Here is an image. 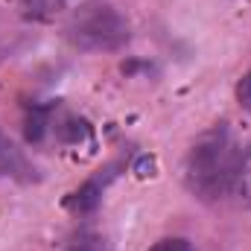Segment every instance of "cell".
<instances>
[{"mask_svg": "<svg viewBox=\"0 0 251 251\" xmlns=\"http://www.w3.org/2000/svg\"><path fill=\"white\" fill-rule=\"evenodd\" d=\"M234 193H237L243 201H251V146L243 152V161H240V173H237Z\"/></svg>", "mask_w": 251, "mask_h": 251, "instance_id": "obj_5", "label": "cell"}, {"mask_svg": "<svg viewBox=\"0 0 251 251\" xmlns=\"http://www.w3.org/2000/svg\"><path fill=\"white\" fill-rule=\"evenodd\" d=\"M149 251H196L190 246L187 240H181V237H173V240H161L158 246H152Z\"/></svg>", "mask_w": 251, "mask_h": 251, "instance_id": "obj_6", "label": "cell"}, {"mask_svg": "<svg viewBox=\"0 0 251 251\" xmlns=\"http://www.w3.org/2000/svg\"><path fill=\"white\" fill-rule=\"evenodd\" d=\"M243 149L237 146L228 126H219L196 140L184 164V181L190 193H196L204 201H216L228 193H234L237 173H240Z\"/></svg>", "mask_w": 251, "mask_h": 251, "instance_id": "obj_1", "label": "cell"}, {"mask_svg": "<svg viewBox=\"0 0 251 251\" xmlns=\"http://www.w3.org/2000/svg\"><path fill=\"white\" fill-rule=\"evenodd\" d=\"M237 100H240V105L251 111V70L243 76V82H240V88H237Z\"/></svg>", "mask_w": 251, "mask_h": 251, "instance_id": "obj_7", "label": "cell"}, {"mask_svg": "<svg viewBox=\"0 0 251 251\" xmlns=\"http://www.w3.org/2000/svg\"><path fill=\"white\" fill-rule=\"evenodd\" d=\"M67 35L76 47L85 50H117L128 38V24L111 6L88 3L70 18Z\"/></svg>", "mask_w": 251, "mask_h": 251, "instance_id": "obj_2", "label": "cell"}, {"mask_svg": "<svg viewBox=\"0 0 251 251\" xmlns=\"http://www.w3.org/2000/svg\"><path fill=\"white\" fill-rule=\"evenodd\" d=\"M18 9L29 21H50L64 9V0H18Z\"/></svg>", "mask_w": 251, "mask_h": 251, "instance_id": "obj_3", "label": "cell"}, {"mask_svg": "<svg viewBox=\"0 0 251 251\" xmlns=\"http://www.w3.org/2000/svg\"><path fill=\"white\" fill-rule=\"evenodd\" d=\"M0 170L6 176H18V170H26V161L18 155V149L6 140H0Z\"/></svg>", "mask_w": 251, "mask_h": 251, "instance_id": "obj_4", "label": "cell"}]
</instances>
